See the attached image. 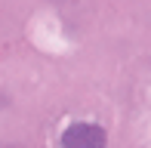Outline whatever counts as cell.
Segmentation results:
<instances>
[{
    "label": "cell",
    "instance_id": "6da1fadb",
    "mask_svg": "<svg viewBox=\"0 0 151 148\" xmlns=\"http://www.w3.org/2000/svg\"><path fill=\"white\" fill-rule=\"evenodd\" d=\"M105 142H108L105 130L90 120H77L62 133V148H105Z\"/></svg>",
    "mask_w": 151,
    "mask_h": 148
}]
</instances>
